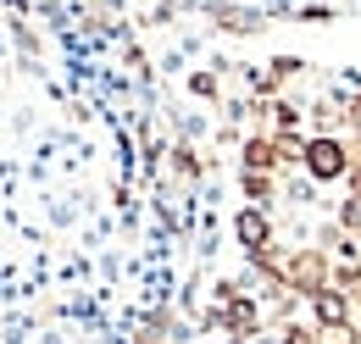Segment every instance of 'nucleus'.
Masks as SVG:
<instances>
[{"label": "nucleus", "instance_id": "1", "mask_svg": "<svg viewBox=\"0 0 361 344\" xmlns=\"http://www.w3.org/2000/svg\"><path fill=\"white\" fill-rule=\"evenodd\" d=\"M272 261H278L283 283H289L300 300H312L317 289H328V283H334V256H328L322 245H295L289 256H278V250H272Z\"/></svg>", "mask_w": 361, "mask_h": 344}, {"label": "nucleus", "instance_id": "2", "mask_svg": "<svg viewBox=\"0 0 361 344\" xmlns=\"http://www.w3.org/2000/svg\"><path fill=\"white\" fill-rule=\"evenodd\" d=\"M350 145L339 139V133H306V150H300V172L312 178V183H345V172H350Z\"/></svg>", "mask_w": 361, "mask_h": 344}, {"label": "nucleus", "instance_id": "3", "mask_svg": "<svg viewBox=\"0 0 361 344\" xmlns=\"http://www.w3.org/2000/svg\"><path fill=\"white\" fill-rule=\"evenodd\" d=\"M233 239H239L245 256H267V250H272V216H267V206H245V211H233Z\"/></svg>", "mask_w": 361, "mask_h": 344}, {"label": "nucleus", "instance_id": "4", "mask_svg": "<svg viewBox=\"0 0 361 344\" xmlns=\"http://www.w3.org/2000/svg\"><path fill=\"white\" fill-rule=\"evenodd\" d=\"M239 167H245V172H278V167H283L278 139H267V133H250V139L239 145Z\"/></svg>", "mask_w": 361, "mask_h": 344}, {"label": "nucleus", "instance_id": "5", "mask_svg": "<svg viewBox=\"0 0 361 344\" xmlns=\"http://www.w3.org/2000/svg\"><path fill=\"white\" fill-rule=\"evenodd\" d=\"M312 317H317V322H345V317H350V295H345L339 283L317 289V295H312Z\"/></svg>", "mask_w": 361, "mask_h": 344}, {"label": "nucleus", "instance_id": "6", "mask_svg": "<svg viewBox=\"0 0 361 344\" xmlns=\"http://www.w3.org/2000/svg\"><path fill=\"white\" fill-rule=\"evenodd\" d=\"M189 94H195V100H217V94H223V73H217V67L189 73Z\"/></svg>", "mask_w": 361, "mask_h": 344}, {"label": "nucleus", "instance_id": "7", "mask_svg": "<svg viewBox=\"0 0 361 344\" xmlns=\"http://www.w3.org/2000/svg\"><path fill=\"white\" fill-rule=\"evenodd\" d=\"M317 344H361V333L350 317L345 322H317Z\"/></svg>", "mask_w": 361, "mask_h": 344}, {"label": "nucleus", "instance_id": "8", "mask_svg": "<svg viewBox=\"0 0 361 344\" xmlns=\"http://www.w3.org/2000/svg\"><path fill=\"white\" fill-rule=\"evenodd\" d=\"M239 189H245L256 206H267V200H272V172H245V167H239Z\"/></svg>", "mask_w": 361, "mask_h": 344}, {"label": "nucleus", "instance_id": "9", "mask_svg": "<svg viewBox=\"0 0 361 344\" xmlns=\"http://www.w3.org/2000/svg\"><path fill=\"white\" fill-rule=\"evenodd\" d=\"M334 222H339L345 233H356V239H361V189H350V195L339 200V216H334Z\"/></svg>", "mask_w": 361, "mask_h": 344}]
</instances>
